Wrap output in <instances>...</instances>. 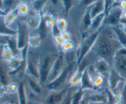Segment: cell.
<instances>
[{
  "label": "cell",
  "instance_id": "1",
  "mask_svg": "<svg viewBox=\"0 0 126 104\" xmlns=\"http://www.w3.org/2000/svg\"><path fill=\"white\" fill-rule=\"evenodd\" d=\"M122 47L112 27L103 26L100 29L93 48L86 58L89 59L91 64L97 58H102L108 62L112 66L116 53Z\"/></svg>",
  "mask_w": 126,
  "mask_h": 104
},
{
  "label": "cell",
  "instance_id": "2",
  "mask_svg": "<svg viewBox=\"0 0 126 104\" xmlns=\"http://www.w3.org/2000/svg\"><path fill=\"white\" fill-rule=\"evenodd\" d=\"M60 51L46 50L41 53L39 61V82L43 86H45L47 81L48 76L54 62L59 54Z\"/></svg>",
  "mask_w": 126,
  "mask_h": 104
},
{
  "label": "cell",
  "instance_id": "3",
  "mask_svg": "<svg viewBox=\"0 0 126 104\" xmlns=\"http://www.w3.org/2000/svg\"><path fill=\"white\" fill-rule=\"evenodd\" d=\"M79 87L67 86L62 90L46 92L42 99V102L43 104H66Z\"/></svg>",
  "mask_w": 126,
  "mask_h": 104
},
{
  "label": "cell",
  "instance_id": "4",
  "mask_svg": "<svg viewBox=\"0 0 126 104\" xmlns=\"http://www.w3.org/2000/svg\"><path fill=\"white\" fill-rule=\"evenodd\" d=\"M77 66V61H73L68 63L65 70L59 78H57L54 81L49 83L44 86L46 91L51 92L60 90L68 86L69 79Z\"/></svg>",
  "mask_w": 126,
  "mask_h": 104
},
{
  "label": "cell",
  "instance_id": "5",
  "mask_svg": "<svg viewBox=\"0 0 126 104\" xmlns=\"http://www.w3.org/2000/svg\"><path fill=\"white\" fill-rule=\"evenodd\" d=\"M41 52L28 47L26 61L25 76L39 81V61Z\"/></svg>",
  "mask_w": 126,
  "mask_h": 104
},
{
  "label": "cell",
  "instance_id": "6",
  "mask_svg": "<svg viewBox=\"0 0 126 104\" xmlns=\"http://www.w3.org/2000/svg\"><path fill=\"white\" fill-rule=\"evenodd\" d=\"M99 31L100 30L95 32L86 34L82 38L78 48V50L76 51L78 65H79L91 52L99 34Z\"/></svg>",
  "mask_w": 126,
  "mask_h": 104
},
{
  "label": "cell",
  "instance_id": "7",
  "mask_svg": "<svg viewBox=\"0 0 126 104\" xmlns=\"http://www.w3.org/2000/svg\"><path fill=\"white\" fill-rule=\"evenodd\" d=\"M120 1H114L111 8L106 14L103 26L117 27L120 26V21L122 19L124 10L119 6Z\"/></svg>",
  "mask_w": 126,
  "mask_h": 104
},
{
  "label": "cell",
  "instance_id": "8",
  "mask_svg": "<svg viewBox=\"0 0 126 104\" xmlns=\"http://www.w3.org/2000/svg\"><path fill=\"white\" fill-rule=\"evenodd\" d=\"M68 63L66 60L65 53L60 51L52 66L46 84L54 81L57 78H59L65 70Z\"/></svg>",
  "mask_w": 126,
  "mask_h": 104
},
{
  "label": "cell",
  "instance_id": "9",
  "mask_svg": "<svg viewBox=\"0 0 126 104\" xmlns=\"http://www.w3.org/2000/svg\"><path fill=\"white\" fill-rule=\"evenodd\" d=\"M17 43L19 50L22 51L28 46V40L30 35V29L28 28L25 21L17 20Z\"/></svg>",
  "mask_w": 126,
  "mask_h": 104
},
{
  "label": "cell",
  "instance_id": "10",
  "mask_svg": "<svg viewBox=\"0 0 126 104\" xmlns=\"http://www.w3.org/2000/svg\"><path fill=\"white\" fill-rule=\"evenodd\" d=\"M112 68L126 80V49L121 48L116 53L113 59Z\"/></svg>",
  "mask_w": 126,
  "mask_h": 104
},
{
  "label": "cell",
  "instance_id": "11",
  "mask_svg": "<svg viewBox=\"0 0 126 104\" xmlns=\"http://www.w3.org/2000/svg\"><path fill=\"white\" fill-rule=\"evenodd\" d=\"M24 78V82L27 89L38 97L41 98V99H43L46 91L44 89V87L41 84L39 80L27 76H25Z\"/></svg>",
  "mask_w": 126,
  "mask_h": 104
},
{
  "label": "cell",
  "instance_id": "12",
  "mask_svg": "<svg viewBox=\"0 0 126 104\" xmlns=\"http://www.w3.org/2000/svg\"><path fill=\"white\" fill-rule=\"evenodd\" d=\"M126 80L123 79L114 69L112 68L107 78V87L111 92L114 91L119 87H121V84Z\"/></svg>",
  "mask_w": 126,
  "mask_h": 104
},
{
  "label": "cell",
  "instance_id": "13",
  "mask_svg": "<svg viewBox=\"0 0 126 104\" xmlns=\"http://www.w3.org/2000/svg\"><path fill=\"white\" fill-rule=\"evenodd\" d=\"M92 65L97 73L103 75L106 78H107L111 69H112V66L110 64L102 58H97L92 63Z\"/></svg>",
  "mask_w": 126,
  "mask_h": 104
},
{
  "label": "cell",
  "instance_id": "14",
  "mask_svg": "<svg viewBox=\"0 0 126 104\" xmlns=\"http://www.w3.org/2000/svg\"><path fill=\"white\" fill-rule=\"evenodd\" d=\"M87 9L89 11L91 17L93 19L97 16L105 13V1H103V0L95 1Z\"/></svg>",
  "mask_w": 126,
  "mask_h": 104
},
{
  "label": "cell",
  "instance_id": "15",
  "mask_svg": "<svg viewBox=\"0 0 126 104\" xmlns=\"http://www.w3.org/2000/svg\"><path fill=\"white\" fill-rule=\"evenodd\" d=\"M25 22L30 30H38L42 22V17L36 14H29L26 17Z\"/></svg>",
  "mask_w": 126,
  "mask_h": 104
},
{
  "label": "cell",
  "instance_id": "16",
  "mask_svg": "<svg viewBox=\"0 0 126 104\" xmlns=\"http://www.w3.org/2000/svg\"><path fill=\"white\" fill-rule=\"evenodd\" d=\"M80 88L82 90H98V89H96L92 84L91 78L89 74L88 70H87V66L83 69L82 79H81V84H80Z\"/></svg>",
  "mask_w": 126,
  "mask_h": 104
},
{
  "label": "cell",
  "instance_id": "17",
  "mask_svg": "<svg viewBox=\"0 0 126 104\" xmlns=\"http://www.w3.org/2000/svg\"><path fill=\"white\" fill-rule=\"evenodd\" d=\"M92 19L91 17V14H90L89 11L88 9L85 10L84 12L82 14V17L81 19V28L82 33L83 34L82 37L86 35L91 27V24H92Z\"/></svg>",
  "mask_w": 126,
  "mask_h": 104
},
{
  "label": "cell",
  "instance_id": "18",
  "mask_svg": "<svg viewBox=\"0 0 126 104\" xmlns=\"http://www.w3.org/2000/svg\"><path fill=\"white\" fill-rule=\"evenodd\" d=\"M48 1H39V0H34L30 1V4L31 6V9L37 16L43 17L44 11L46 7L47 6Z\"/></svg>",
  "mask_w": 126,
  "mask_h": 104
},
{
  "label": "cell",
  "instance_id": "19",
  "mask_svg": "<svg viewBox=\"0 0 126 104\" xmlns=\"http://www.w3.org/2000/svg\"><path fill=\"white\" fill-rule=\"evenodd\" d=\"M84 69H81L78 65L77 68L75 69V71L70 76L68 80V86L72 87H78L80 86L81 79H82V72Z\"/></svg>",
  "mask_w": 126,
  "mask_h": 104
},
{
  "label": "cell",
  "instance_id": "20",
  "mask_svg": "<svg viewBox=\"0 0 126 104\" xmlns=\"http://www.w3.org/2000/svg\"><path fill=\"white\" fill-rule=\"evenodd\" d=\"M105 16L106 14L103 13L102 14L95 17V18H94L92 21V24H91V27H90L87 34L93 33V32H95L99 30L103 27Z\"/></svg>",
  "mask_w": 126,
  "mask_h": 104
},
{
  "label": "cell",
  "instance_id": "21",
  "mask_svg": "<svg viewBox=\"0 0 126 104\" xmlns=\"http://www.w3.org/2000/svg\"><path fill=\"white\" fill-rule=\"evenodd\" d=\"M9 71V69H7L4 63L0 60V81L2 87L7 86L11 84Z\"/></svg>",
  "mask_w": 126,
  "mask_h": 104
},
{
  "label": "cell",
  "instance_id": "22",
  "mask_svg": "<svg viewBox=\"0 0 126 104\" xmlns=\"http://www.w3.org/2000/svg\"><path fill=\"white\" fill-rule=\"evenodd\" d=\"M17 96H18V103L20 104H28L26 85L25 82H23V80H21L18 83Z\"/></svg>",
  "mask_w": 126,
  "mask_h": 104
},
{
  "label": "cell",
  "instance_id": "23",
  "mask_svg": "<svg viewBox=\"0 0 126 104\" xmlns=\"http://www.w3.org/2000/svg\"><path fill=\"white\" fill-rule=\"evenodd\" d=\"M17 8L18 10L19 16H22V17L28 16L30 14L31 10H32L30 1H20Z\"/></svg>",
  "mask_w": 126,
  "mask_h": 104
},
{
  "label": "cell",
  "instance_id": "24",
  "mask_svg": "<svg viewBox=\"0 0 126 104\" xmlns=\"http://www.w3.org/2000/svg\"><path fill=\"white\" fill-rule=\"evenodd\" d=\"M18 16H19V14H18V10H17V8H16L7 12V14L4 17V22L7 27H10L11 24L17 21V19Z\"/></svg>",
  "mask_w": 126,
  "mask_h": 104
},
{
  "label": "cell",
  "instance_id": "25",
  "mask_svg": "<svg viewBox=\"0 0 126 104\" xmlns=\"http://www.w3.org/2000/svg\"><path fill=\"white\" fill-rule=\"evenodd\" d=\"M0 35L4 36L14 37L17 35V30L7 27L5 24L4 20L0 21Z\"/></svg>",
  "mask_w": 126,
  "mask_h": 104
},
{
  "label": "cell",
  "instance_id": "26",
  "mask_svg": "<svg viewBox=\"0 0 126 104\" xmlns=\"http://www.w3.org/2000/svg\"><path fill=\"white\" fill-rule=\"evenodd\" d=\"M42 40L43 38L38 33L35 35L30 34L29 40H28V47L30 48H33V49H37V48H39L41 45Z\"/></svg>",
  "mask_w": 126,
  "mask_h": 104
},
{
  "label": "cell",
  "instance_id": "27",
  "mask_svg": "<svg viewBox=\"0 0 126 104\" xmlns=\"http://www.w3.org/2000/svg\"><path fill=\"white\" fill-rule=\"evenodd\" d=\"M112 28L115 33L118 40H119L122 47L126 49V34L123 32L121 26H119L117 27H112Z\"/></svg>",
  "mask_w": 126,
  "mask_h": 104
},
{
  "label": "cell",
  "instance_id": "28",
  "mask_svg": "<svg viewBox=\"0 0 126 104\" xmlns=\"http://www.w3.org/2000/svg\"><path fill=\"white\" fill-rule=\"evenodd\" d=\"M14 57L13 52L7 45H4L2 48V58L5 61L10 62Z\"/></svg>",
  "mask_w": 126,
  "mask_h": 104
},
{
  "label": "cell",
  "instance_id": "29",
  "mask_svg": "<svg viewBox=\"0 0 126 104\" xmlns=\"http://www.w3.org/2000/svg\"><path fill=\"white\" fill-rule=\"evenodd\" d=\"M55 24L61 32L67 30L68 27V21L65 17H59L56 18Z\"/></svg>",
  "mask_w": 126,
  "mask_h": 104
},
{
  "label": "cell",
  "instance_id": "30",
  "mask_svg": "<svg viewBox=\"0 0 126 104\" xmlns=\"http://www.w3.org/2000/svg\"><path fill=\"white\" fill-rule=\"evenodd\" d=\"M75 50H76V44L73 40H70L66 41L64 43V44L60 48V51L66 53L75 52Z\"/></svg>",
  "mask_w": 126,
  "mask_h": 104
},
{
  "label": "cell",
  "instance_id": "31",
  "mask_svg": "<svg viewBox=\"0 0 126 104\" xmlns=\"http://www.w3.org/2000/svg\"><path fill=\"white\" fill-rule=\"evenodd\" d=\"M20 1H3L4 11L7 13L9 11L17 8Z\"/></svg>",
  "mask_w": 126,
  "mask_h": 104
},
{
  "label": "cell",
  "instance_id": "32",
  "mask_svg": "<svg viewBox=\"0 0 126 104\" xmlns=\"http://www.w3.org/2000/svg\"><path fill=\"white\" fill-rule=\"evenodd\" d=\"M83 94L84 91L79 87V89L71 97L70 100V104H80Z\"/></svg>",
  "mask_w": 126,
  "mask_h": 104
},
{
  "label": "cell",
  "instance_id": "33",
  "mask_svg": "<svg viewBox=\"0 0 126 104\" xmlns=\"http://www.w3.org/2000/svg\"><path fill=\"white\" fill-rule=\"evenodd\" d=\"M4 92L7 94H17L18 90V83L12 82L7 86L2 87Z\"/></svg>",
  "mask_w": 126,
  "mask_h": 104
},
{
  "label": "cell",
  "instance_id": "34",
  "mask_svg": "<svg viewBox=\"0 0 126 104\" xmlns=\"http://www.w3.org/2000/svg\"><path fill=\"white\" fill-rule=\"evenodd\" d=\"M63 5V11H65L66 15H68L74 6L77 4V1H62Z\"/></svg>",
  "mask_w": 126,
  "mask_h": 104
},
{
  "label": "cell",
  "instance_id": "35",
  "mask_svg": "<svg viewBox=\"0 0 126 104\" xmlns=\"http://www.w3.org/2000/svg\"><path fill=\"white\" fill-rule=\"evenodd\" d=\"M52 40L54 44H55V46L57 47V48L59 50H60L62 46L64 44V43L65 42V41L64 40L63 38H62L61 35H60L52 36Z\"/></svg>",
  "mask_w": 126,
  "mask_h": 104
},
{
  "label": "cell",
  "instance_id": "36",
  "mask_svg": "<svg viewBox=\"0 0 126 104\" xmlns=\"http://www.w3.org/2000/svg\"><path fill=\"white\" fill-rule=\"evenodd\" d=\"M84 94L81 99L80 104H91L89 97L88 90H83Z\"/></svg>",
  "mask_w": 126,
  "mask_h": 104
},
{
  "label": "cell",
  "instance_id": "37",
  "mask_svg": "<svg viewBox=\"0 0 126 104\" xmlns=\"http://www.w3.org/2000/svg\"><path fill=\"white\" fill-rule=\"evenodd\" d=\"M61 36L62 37V38H63L65 42L72 40V35H71V32L68 30L61 32Z\"/></svg>",
  "mask_w": 126,
  "mask_h": 104
},
{
  "label": "cell",
  "instance_id": "38",
  "mask_svg": "<svg viewBox=\"0 0 126 104\" xmlns=\"http://www.w3.org/2000/svg\"><path fill=\"white\" fill-rule=\"evenodd\" d=\"M50 32H51L52 35V36L60 35H61V32H60V30L59 29V28L57 27V26L55 23V24L52 26V27Z\"/></svg>",
  "mask_w": 126,
  "mask_h": 104
},
{
  "label": "cell",
  "instance_id": "39",
  "mask_svg": "<svg viewBox=\"0 0 126 104\" xmlns=\"http://www.w3.org/2000/svg\"><path fill=\"white\" fill-rule=\"evenodd\" d=\"M114 3V1H105V13L107 14L108 12V11L113 6Z\"/></svg>",
  "mask_w": 126,
  "mask_h": 104
},
{
  "label": "cell",
  "instance_id": "40",
  "mask_svg": "<svg viewBox=\"0 0 126 104\" xmlns=\"http://www.w3.org/2000/svg\"><path fill=\"white\" fill-rule=\"evenodd\" d=\"M10 36H4L0 35V47H3L7 44V40Z\"/></svg>",
  "mask_w": 126,
  "mask_h": 104
},
{
  "label": "cell",
  "instance_id": "41",
  "mask_svg": "<svg viewBox=\"0 0 126 104\" xmlns=\"http://www.w3.org/2000/svg\"><path fill=\"white\" fill-rule=\"evenodd\" d=\"M28 104H43L41 100H28Z\"/></svg>",
  "mask_w": 126,
  "mask_h": 104
},
{
  "label": "cell",
  "instance_id": "42",
  "mask_svg": "<svg viewBox=\"0 0 126 104\" xmlns=\"http://www.w3.org/2000/svg\"><path fill=\"white\" fill-rule=\"evenodd\" d=\"M6 14H7V13L5 11L0 9V17H4Z\"/></svg>",
  "mask_w": 126,
  "mask_h": 104
},
{
  "label": "cell",
  "instance_id": "43",
  "mask_svg": "<svg viewBox=\"0 0 126 104\" xmlns=\"http://www.w3.org/2000/svg\"><path fill=\"white\" fill-rule=\"evenodd\" d=\"M121 27L122 30H123V32L126 34V25H124V26H120Z\"/></svg>",
  "mask_w": 126,
  "mask_h": 104
},
{
  "label": "cell",
  "instance_id": "44",
  "mask_svg": "<svg viewBox=\"0 0 126 104\" xmlns=\"http://www.w3.org/2000/svg\"><path fill=\"white\" fill-rule=\"evenodd\" d=\"M0 9L4 11V4H3V1H0Z\"/></svg>",
  "mask_w": 126,
  "mask_h": 104
},
{
  "label": "cell",
  "instance_id": "45",
  "mask_svg": "<svg viewBox=\"0 0 126 104\" xmlns=\"http://www.w3.org/2000/svg\"><path fill=\"white\" fill-rule=\"evenodd\" d=\"M16 102L12 103V102H9V101H4V102H3L1 103V104H14Z\"/></svg>",
  "mask_w": 126,
  "mask_h": 104
},
{
  "label": "cell",
  "instance_id": "46",
  "mask_svg": "<svg viewBox=\"0 0 126 104\" xmlns=\"http://www.w3.org/2000/svg\"><path fill=\"white\" fill-rule=\"evenodd\" d=\"M122 19H126V9L124 10V11H123V17H122Z\"/></svg>",
  "mask_w": 126,
  "mask_h": 104
},
{
  "label": "cell",
  "instance_id": "47",
  "mask_svg": "<svg viewBox=\"0 0 126 104\" xmlns=\"http://www.w3.org/2000/svg\"><path fill=\"white\" fill-rule=\"evenodd\" d=\"M126 91V80L125 83H124V89H123V92H124Z\"/></svg>",
  "mask_w": 126,
  "mask_h": 104
},
{
  "label": "cell",
  "instance_id": "48",
  "mask_svg": "<svg viewBox=\"0 0 126 104\" xmlns=\"http://www.w3.org/2000/svg\"><path fill=\"white\" fill-rule=\"evenodd\" d=\"M91 104H92V103H91Z\"/></svg>",
  "mask_w": 126,
  "mask_h": 104
},
{
  "label": "cell",
  "instance_id": "49",
  "mask_svg": "<svg viewBox=\"0 0 126 104\" xmlns=\"http://www.w3.org/2000/svg\"><path fill=\"white\" fill-rule=\"evenodd\" d=\"M2 84H1V81H0V88H1L2 87Z\"/></svg>",
  "mask_w": 126,
  "mask_h": 104
},
{
  "label": "cell",
  "instance_id": "50",
  "mask_svg": "<svg viewBox=\"0 0 126 104\" xmlns=\"http://www.w3.org/2000/svg\"><path fill=\"white\" fill-rule=\"evenodd\" d=\"M14 104H19V103H18V101H17V102H16Z\"/></svg>",
  "mask_w": 126,
  "mask_h": 104
},
{
  "label": "cell",
  "instance_id": "51",
  "mask_svg": "<svg viewBox=\"0 0 126 104\" xmlns=\"http://www.w3.org/2000/svg\"><path fill=\"white\" fill-rule=\"evenodd\" d=\"M0 21H1V19H0Z\"/></svg>",
  "mask_w": 126,
  "mask_h": 104
}]
</instances>
